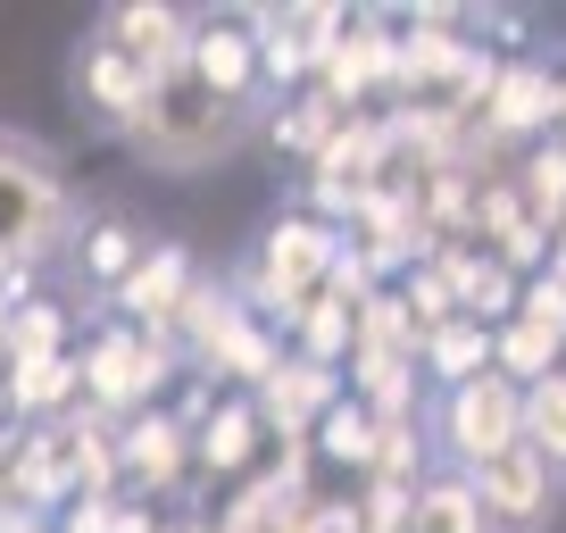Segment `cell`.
Masks as SVG:
<instances>
[{"mask_svg":"<svg viewBox=\"0 0 566 533\" xmlns=\"http://www.w3.org/2000/svg\"><path fill=\"white\" fill-rule=\"evenodd\" d=\"M250 125H259V108L217 101V92H200L192 75H167V84L125 117L117 143L134 150L142 167H159V176H200V167L233 159V150L250 143Z\"/></svg>","mask_w":566,"mask_h":533,"instance_id":"1","label":"cell"},{"mask_svg":"<svg viewBox=\"0 0 566 533\" xmlns=\"http://www.w3.org/2000/svg\"><path fill=\"white\" fill-rule=\"evenodd\" d=\"M492 325H475L459 309V317L450 325H433V334H424V375H433V384L442 391H459V384H475V375H492Z\"/></svg>","mask_w":566,"mask_h":533,"instance_id":"16","label":"cell"},{"mask_svg":"<svg viewBox=\"0 0 566 533\" xmlns=\"http://www.w3.org/2000/svg\"><path fill=\"white\" fill-rule=\"evenodd\" d=\"M375 426H384V417H375L367 400H350V391H342L334 409L317 417V433H308V450H317L325 467H358V475H367V459H375Z\"/></svg>","mask_w":566,"mask_h":533,"instance_id":"19","label":"cell"},{"mask_svg":"<svg viewBox=\"0 0 566 533\" xmlns=\"http://www.w3.org/2000/svg\"><path fill=\"white\" fill-rule=\"evenodd\" d=\"M475 492H483L492 533H549L558 525V500H566V475L533 442H516V450H500L492 467H475Z\"/></svg>","mask_w":566,"mask_h":533,"instance_id":"6","label":"cell"},{"mask_svg":"<svg viewBox=\"0 0 566 533\" xmlns=\"http://www.w3.org/2000/svg\"><path fill=\"white\" fill-rule=\"evenodd\" d=\"M525 442L566 475V367H558V375H542V384L525 391Z\"/></svg>","mask_w":566,"mask_h":533,"instance_id":"21","label":"cell"},{"mask_svg":"<svg viewBox=\"0 0 566 533\" xmlns=\"http://www.w3.org/2000/svg\"><path fill=\"white\" fill-rule=\"evenodd\" d=\"M75 317H67V301H51V292H34V301H18L9 309V358H59V351H75Z\"/></svg>","mask_w":566,"mask_h":533,"instance_id":"20","label":"cell"},{"mask_svg":"<svg viewBox=\"0 0 566 533\" xmlns=\"http://www.w3.org/2000/svg\"><path fill=\"white\" fill-rule=\"evenodd\" d=\"M358 516H367V533H417V483L367 475V492H358Z\"/></svg>","mask_w":566,"mask_h":533,"instance_id":"22","label":"cell"},{"mask_svg":"<svg viewBox=\"0 0 566 533\" xmlns=\"http://www.w3.org/2000/svg\"><path fill=\"white\" fill-rule=\"evenodd\" d=\"M192 292H200V259H192L184 242H150V250H142V266L108 292V317L176 342V317H184V301H192Z\"/></svg>","mask_w":566,"mask_h":533,"instance_id":"7","label":"cell"},{"mask_svg":"<svg viewBox=\"0 0 566 533\" xmlns=\"http://www.w3.org/2000/svg\"><path fill=\"white\" fill-rule=\"evenodd\" d=\"M75 217H84V200L59 176V159L25 143L18 125H0V275H34L75 233Z\"/></svg>","mask_w":566,"mask_h":533,"instance_id":"2","label":"cell"},{"mask_svg":"<svg viewBox=\"0 0 566 533\" xmlns=\"http://www.w3.org/2000/svg\"><path fill=\"white\" fill-rule=\"evenodd\" d=\"M525 442V391L509 384V375H475V384L442 391V409H433V459L459 467V475H475V467H492L500 450Z\"/></svg>","mask_w":566,"mask_h":533,"instance_id":"4","label":"cell"},{"mask_svg":"<svg viewBox=\"0 0 566 533\" xmlns=\"http://www.w3.org/2000/svg\"><path fill=\"white\" fill-rule=\"evenodd\" d=\"M67 250H75V275H84L92 292H117L125 275L142 266V250H150V233L134 226V217H117V209H101V217H75V233H67Z\"/></svg>","mask_w":566,"mask_h":533,"instance_id":"14","label":"cell"},{"mask_svg":"<svg viewBox=\"0 0 566 533\" xmlns=\"http://www.w3.org/2000/svg\"><path fill=\"white\" fill-rule=\"evenodd\" d=\"M67 84H75V108H84V117H101L108 134H125V117L159 92V75L134 67L101 25H84V34H75V59H67Z\"/></svg>","mask_w":566,"mask_h":533,"instance_id":"8","label":"cell"},{"mask_svg":"<svg viewBox=\"0 0 566 533\" xmlns=\"http://www.w3.org/2000/svg\"><path fill=\"white\" fill-rule=\"evenodd\" d=\"M358 309L367 301H350V292H308L301 301V317H292V351L301 358H317V367H350V351H358Z\"/></svg>","mask_w":566,"mask_h":533,"instance_id":"15","label":"cell"},{"mask_svg":"<svg viewBox=\"0 0 566 533\" xmlns=\"http://www.w3.org/2000/svg\"><path fill=\"white\" fill-rule=\"evenodd\" d=\"M42 533H59V525H42Z\"/></svg>","mask_w":566,"mask_h":533,"instance_id":"25","label":"cell"},{"mask_svg":"<svg viewBox=\"0 0 566 533\" xmlns=\"http://www.w3.org/2000/svg\"><path fill=\"white\" fill-rule=\"evenodd\" d=\"M266 450H275V433H266L259 400L250 391H217L209 417L192 426V483L200 492H233V483H250L266 467Z\"/></svg>","mask_w":566,"mask_h":533,"instance_id":"5","label":"cell"},{"mask_svg":"<svg viewBox=\"0 0 566 533\" xmlns=\"http://www.w3.org/2000/svg\"><path fill=\"white\" fill-rule=\"evenodd\" d=\"M117 459H125V475H134L142 500H167V492L192 483V426H184L176 409H142V417L117 426Z\"/></svg>","mask_w":566,"mask_h":533,"instance_id":"11","label":"cell"},{"mask_svg":"<svg viewBox=\"0 0 566 533\" xmlns=\"http://www.w3.org/2000/svg\"><path fill=\"white\" fill-rule=\"evenodd\" d=\"M101 25L108 42H117L134 67H150L167 84V75H184L192 67V34H200V9H176V0H117V9H101Z\"/></svg>","mask_w":566,"mask_h":533,"instance_id":"9","label":"cell"},{"mask_svg":"<svg viewBox=\"0 0 566 533\" xmlns=\"http://www.w3.org/2000/svg\"><path fill=\"white\" fill-rule=\"evenodd\" d=\"M342 117H350V108H342L325 84H301V92H283V101H266V108H259V134H266V150H283V159L317 167V159H325V143L342 134Z\"/></svg>","mask_w":566,"mask_h":533,"instance_id":"13","label":"cell"},{"mask_svg":"<svg viewBox=\"0 0 566 533\" xmlns=\"http://www.w3.org/2000/svg\"><path fill=\"white\" fill-rule=\"evenodd\" d=\"M342 391H350V384H342V367H317V358L283 351V367L266 375L250 400H259V417H266V433H275V442H308V433H317V417L334 409Z\"/></svg>","mask_w":566,"mask_h":533,"instance_id":"12","label":"cell"},{"mask_svg":"<svg viewBox=\"0 0 566 533\" xmlns=\"http://www.w3.org/2000/svg\"><path fill=\"white\" fill-rule=\"evenodd\" d=\"M51 525H59V533H108V525H117V500H92V492H75L67 509L51 516Z\"/></svg>","mask_w":566,"mask_h":533,"instance_id":"24","label":"cell"},{"mask_svg":"<svg viewBox=\"0 0 566 533\" xmlns=\"http://www.w3.org/2000/svg\"><path fill=\"white\" fill-rule=\"evenodd\" d=\"M192 75L200 92H217V101H259L266 92V67H259V25H250V9H200V34H192Z\"/></svg>","mask_w":566,"mask_h":533,"instance_id":"10","label":"cell"},{"mask_svg":"<svg viewBox=\"0 0 566 533\" xmlns=\"http://www.w3.org/2000/svg\"><path fill=\"white\" fill-rule=\"evenodd\" d=\"M492 367L509 375L516 391H533L542 375L566 367V334H558V325H533V317H509V325H500V342H492Z\"/></svg>","mask_w":566,"mask_h":533,"instance_id":"18","label":"cell"},{"mask_svg":"<svg viewBox=\"0 0 566 533\" xmlns=\"http://www.w3.org/2000/svg\"><path fill=\"white\" fill-rule=\"evenodd\" d=\"M75 358H84V409L117 417V426L150 409V400H159V384L184 367V351H176L167 334H142V325H117V317H108Z\"/></svg>","mask_w":566,"mask_h":533,"instance_id":"3","label":"cell"},{"mask_svg":"<svg viewBox=\"0 0 566 533\" xmlns=\"http://www.w3.org/2000/svg\"><path fill=\"white\" fill-rule=\"evenodd\" d=\"M301 533H367V516H358V492H334V500H308Z\"/></svg>","mask_w":566,"mask_h":533,"instance_id":"23","label":"cell"},{"mask_svg":"<svg viewBox=\"0 0 566 533\" xmlns=\"http://www.w3.org/2000/svg\"><path fill=\"white\" fill-rule=\"evenodd\" d=\"M417 533H492L475 475H459V467H433V475L417 483Z\"/></svg>","mask_w":566,"mask_h":533,"instance_id":"17","label":"cell"}]
</instances>
